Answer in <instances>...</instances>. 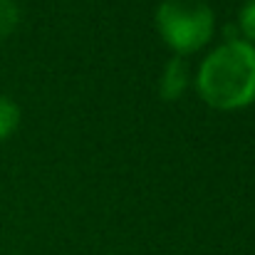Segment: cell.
Returning a JSON list of instances; mask_svg holds the SVG:
<instances>
[{"instance_id": "8992f818", "label": "cell", "mask_w": 255, "mask_h": 255, "mask_svg": "<svg viewBox=\"0 0 255 255\" xmlns=\"http://www.w3.org/2000/svg\"><path fill=\"white\" fill-rule=\"evenodd\" d=\"M241 30L251 42H255V0H248L241 10Z\"/></svg>"}, {"instance_id": "7a4b0ae2", "label": "cell", "mask_w": 255, "mask_h": 255, "mask_svg": "<svg viewBox=\"0 0 255 255\" xmlns=\"http://www.w3.org/2000/svg\"><path fill=\"white\" fill-rule=\"evenodd\" d=\"M213 22L206 0H164L156 12L161 37L178 55L201 50L213 35Z\"/></svg>"}, {"instance_id": "277c9868", "label": "cell", "mask_w": 255, "mask_h": 255, "mask_svg": "<svg viewBox=\"0 0 255 255\" xmlns=\"http://www.w3.org/2000/svg\"><path fill=\"white\" fill-rule=\"evenodd\" d=\"M17 122H20V112H17L15 102H10L7 97H0V141L15 131Z\"/></svg>"}, {"instance_id": "5b68a950", "label": "cell", "mask_w": 255, "mask_h": 255, "mask_svg": "<svg viewBox=\"0 0 255 255\" xmlns=\"http://www.w3.org/2000/svg\"><path fill=\"white\" fill-rule=\"evenodd\" d=\"M20 20V10L12 0H0V37L10 35Z\"/></svg>"}, {"instance_id": "3957f363", "label": "cell", "mask_w": 255, "mask_h": 255, "mask_svg": "<svg viewBox=\"0 0 255 255\" xmlns=\"http://www.w3.org/2000/svg\"><path fill=\"white\" fill-rule=\"evenodd\" d=\"M183 89H186V65L181 57H173L166 62V70L159 82V92L166 102H173L183 94Z\"/></svg>"}, {"instance_id": "6da1fadb", "label": "cell", "mask_w": 255, "mask_h": 255, "mask_svg": "<svg viewBox=\"0 0 255 255\" xmlns=\"http://www.w3.org/2000/svg\"><path fill=\"white\" fill-rule=\"evenodd\" d=\"M198 94L216 109H241L255 102V47L231 40L216 47L198 70Z\"/></svg>"}]
</instances>
